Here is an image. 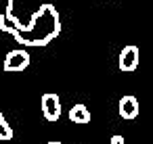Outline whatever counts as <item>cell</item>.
I'll return each mask as SVG.
<instances>
[{"label": "cell", "instance_id": "5b68a950", "mask_svg": "<svg viewBox=\"0 0 153 144\" xmlns=\"http://www.w3.org/2000/svg\"><path fill=\"white\" fill-rule=\"evenodd\" d=\"M117 109H120V117L122 119H134L138 115V100L134 96L126 94V96L120 98V107Z\"/></svg>", "mask_w": 153, "mask_h": 144}, {"label": "cell", "instance_id": "ba28073f", "mask_svg": "<svg viewBox=\"0 0 153 144\" xmlns=\"http://www.w3.org/2000/svg\"><path fill=\"white\" fill-rule=\"evenodd\" d=\"M15 4V0H0V21L7 19L11 15V9Z\"/></svg>", "mask_w": 153, "mask_h": 144}, {"label": "cell", "instance_id": "30bf717a", "mask_svg": "<svg viewBox=\"0 0 153 144\" xmlns=\"http://www.w3.org/2000/svg\"><path fill=\"white\" fill-rule=\"evenodd\" d=\"M48 144H61V142H48Z\"/></svg>", "mask_w": 153, "mask_h": 144}, {"label": "cell", "instance_id": "8992f818", "mask_svg": "<svg viewBox=\"0 0 153 144\" xmlns=\"http://www.w3.org/2000/svg\"><path fill=\"white\" fill-rule=\"evenodd\" d=\"M69 121H74L78 125H86V123H90V111L84 104H74L69 109Z\"/></svg>", "mask_w": 153, "mask_h": 144}, {"label": "cell", "instance_id": "9c48e42d", "mask_svg": "<svg viewBox=\"0 0 153 144\" xmlns=\"http://www.w3.org/2000/svg\"><path fill=\"white\" fill-rule=\"evenodd\" d=\"M111 144H124V136H111Z\"/></svg>", "mask_w": 153, "mask_h": 144}, {"label": "cell", "instance_id": "52a82bcc", "mask_svg": "<svg viewBox=\"0 0 153 144\" xmlns=\"http://www.w3.org/2000/svg\"><path fill=\"white\" fill-rule=\"evenodd\" d=\"M13 138V127L7 123V119H4V115L0 113V140H11Z\"/></svg>", "mask_w": 153, "mask_h": 144}, {"label": "cell", "instance_id": "7a4b0ae2", "mask_svg": "<svg viewBox=\"0 0 153 144\" xmlns=\"http://www.w3.org/2000/svg\"><path fill=\"white\" fill-rule=\"evenodd\" d=\"M30 61H32V57H30L27 50H23V48L11 50V52L4 57V71H15V73L25 71V69L30 67Z\"/></svg>", "mask_w": 153, "mask_h": 144}, {"label": "cell", "instance_id": "3957f363", "mask_svg": "<svg viewBox=\"0 0 153 144\" xmlns=\"http://www.w3.org/2000/svg\"><path fill=\"white\" fill-rule=\"evenodd\" d=\"M40 109H42V115L44 119L48 121H57L61 117V100L55 92H46L40 100Z\"/></svg>", "mask_w": 153, "mask_h": 144}, {"label": "cell", "instance_id": "6da1fadb", "mask_svg": "<svg viewBox=\"0 0 153 144\" xmlns=\"http://www.w3.org/2000/svg\"><path fill=\"white\" fill-rule=\"evenodd\" d=\"M61 34V19L53 4H42L34 15L32 21L19 29H13V36L23 46H46Z\"/></svg>", "mask_w": 153, "mask_h": 144}, {"label": "cell", "instance_id": "277c9868", "mask_svg": "<svg viewBox=\"0 0 153 144\" xmlns=\"http://www.w3.org/2000/svg\"><path fill=\"white\" fill-rule=\"evenodd\" d=\"M122 71H134L138 67V48L136 46H124L120 52V61H117Z\"/></svg>", "mask_w": 153, "mask_h": 144}]
</instances>
